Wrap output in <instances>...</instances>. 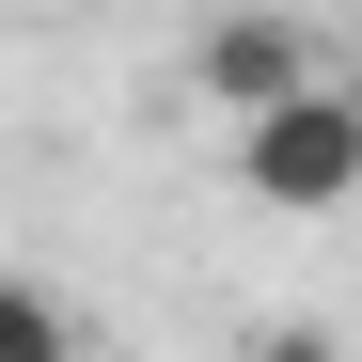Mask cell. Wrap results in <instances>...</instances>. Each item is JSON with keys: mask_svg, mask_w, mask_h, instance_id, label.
Instances as JSON below:
<instances>
[{"mask_svg": "<svg viewBox=\"0 0 362 362\" xmlns=\"http://www.w3.org/2000/svg\"><path fill=\"white\" fill-rule=\"evenodd\" d=\"M236 189H252V205H284V221L362 205V79L331 64L315 95H284L268 127H236Z\"/></svg>", "mask_w": 362, "mask_h": 362, "instance_id": "1", "label": "cell"}, {"mask_svg": "<svg viewBox=\"0 0 362 362\" xmlns=\"http://www.w3.org/2000/svg\"><path fill=\"white\" fill-rule=\"evenodd\" d=\"M315 79H331V32H299V16H205V47H189V95L221 127H268V110L315 95Z\"/></svg>", "mask_w": 362, "mask_h": 362, "instance_id": "2", "label": "cell"}, {"mask_svg": "<svg viewBox=\"0 0 362 362\" xmlns=\"http://www.w3.org/2000/svg\"><path fill=\"white\" fill-rule=\"evenodd\" d=\"M0 362H79L64 299H47V284H16V268H0Z\"/></svg>", "mask_w": 362, "mask_h": 362, "instance_id": "3", "label": "cell"}, {"mask_svg": "<svg viewBox=\"0 0 362 362\" xmlns=\"http://www.w3.org/2000/svg\"><path fill=\"white\" fill-rule=\"evenodd\" d=\"M236 362H346V346H331V315H268V331L236 346Z\"/></svg>", "mask_w": 362, "mask_h": 362, "instance_id": "4", "label": "cell"}]
</instances>
